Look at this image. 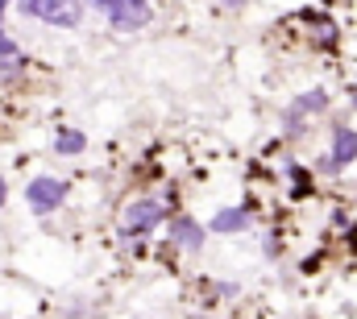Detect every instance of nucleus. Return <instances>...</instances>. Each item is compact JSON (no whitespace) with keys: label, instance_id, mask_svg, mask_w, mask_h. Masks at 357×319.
Here are the masks:
<instances>
[{"label":"nucleus","instance_id":"nucleus-14","mask_svg":"<svg viewBox=\"0 0 357 319\" xmlns=\"http://www.w3.org/2000/svg\"><path fill=\"white\" fill-rule=\"evenodd\" d=\"M250 0H220V8H229V13H237V8H245Z\"/></svg>","mask_w":357,"mask_h":319},{"label":"nucleus","instance_id":"nucleus-7","mask_svg":"<svg viewBox=\"0 0 357 319\" xmlns=\"http://www.w3.org/2000/svg\"><path fill=\"white\" fill-rule=\"evenodd\" d=\"M204 237H208V228L195 216H187V212H178L175 220H171V228H167V240L175 249H183V253H199L204 249Z\"/></svg>","mask_w":357,"mask_h":319},{"label":"nucleus","instance_id":"nucleus-1","mask_svg":"<svg viewBox=\"0 0 357 319\" xmlns=\"http://www.w3.org/2000/svg\"><path fill=\"white\" fill-rule=\"evenodd\" d=\"M88 4L108 21V29H116V33H137V29H146L154 21L150 0H88Z\"/></svg>","mask_w":357,"mask_h":319},{"label":"nucleus","instance_id":"nucleus-15","mask_svg":"<svg viewBox=\"0 0 357 319\" xmlns=\"http://www.w3.org/2000/svg\"><path fill=\"white\" fill-rule=\"evenodd\" d=\"M4 199H8V182H4V174H0V208H4Z\"/></svg>","mask_w":357,"mask_h":319},{"label":"nucleus","instance_id":"nucleus-4","mask_svg":"<svg viewBox=\"0 0 357 319\" xmlns=\"http://www.w3.org/2000/svg\"><path fill=\"white\" fill-rule=\"evenodd\" d=\"M171 208L162 203V199H133L125 212H121V237H146V233H154L158 224H162V216H167Z\"/></svg>","mask_w":357,"mask_h":319},{"label":"nucleus","instance_id":"nucleus-16","mask_svg":"<svg viewBox=\"0 0 357 319\" xmlns=\"http://www.w3.org/2000/svg\"><path fill=\"white\" fill-rule=\"evenodd\" d=\"M349 100H354V112H357V83H349Z\"/></svg>","mask_w":357,"mask_h":319},{"label":"nucleus","instance_id":"nucleus-10","mask_svg":"<svg viewBox=\"0 0 357 319\" xmlns=\"http://www.w3.org/2000/svg\"><path fill=\"white\" fill-rule=\"evenodd\" d=\"M84 150H88V133H79V129H59V133H54V154L79 158Z\"/></svg>","mask_w":357,"mask_h":319},{"label":"nucleus","instance_id":"nucleus-11","mask_svg":"<svg viewBox=\"0 0 357 319\" xmlns=\"http://www.w3.org/2000/svg\"><path fill=\"white\" fill-rule=\"evenodd\" d=\"M21 71H25V59H21V50H17V54H4V59H0V83L17 79Z\"/></svg>","mask_w":357,"mask_h":319},{"label":"nucleus","instance_id":"nucleus-17","mask_svg":"<svg viewBox=\"0 0 357 319\" xmlns=\"http://www.w3.org/2000/svg\"><path fill=\"white\" fill-rule=\"evenodd\" d=\"M328 4H333V0H328Z\"/></svg>","mask_w":357,"mask_h":319},{"label":"nucleus","instance_id":"nucleus-9","mask_svg":"<svg viewBox=\"0 0 357 319\" xmlns=\"http://www.w3.org/2000/svg\"><path fill=\"white\" fill-rule=\"evenodd\" d=\"M303 21L312 25V33H307V42H312V46L328 50V46H337V42H341V29H337V21H333L328 13H303Z\"/></svg>","mask_w":357,"mask_h":319},{"label":"nucleus","instance_id":"nucleus-8","mask_svg":"<svg viewBox=\"0 0 357 319\" xmlns=\"http://www.w3.org/2000/svg\"><path fill=\"white\" fill-rule=\"evenodd\" d=\"M208 228L220 233V237H229V233H250V228H254V212H250V208H220Z\"/></svg>","mask_w":357,"mask_h":319},{"label":"nucleus","instance_id":"nucleus-6","mask_svg":"<svg viewBox=\"0 0 357 319\" xmlns=\"http://www.w3.org/2000/svg\"><path fill=\"white\" fill-rule=\"evenodd\" d=\"M354 162H357V133L345 120H337V125L328 129V158L320 162V170H324V174H341V170H349Z\"/></svg>","mask_w":357,"mask_h":319},{"label":"nucleus","instance_id":"nucleus-12","mask_svg":"<svg viewBox=\"0 0 357 319\" xmlns=\"http://www.w3.org/2000/svg\"><path fill=\"white\" fill-rule=\"evenodd\" d=\"M287 178H291V191H295V195H307V191H312V182H307V170H303V166H287Z\"/></svg>","mask_w":357,"mask_h":319},{"label":"nucleus","instance_id":"nucleus-5","mask_svg":"<svg viewBox=\"0 0 357 319\" xmlns=\"http://www.w3.org/2000/svg\"><path fill=\"white\" fill-rule=\"evenodd\" d=\"M25 203H29L33 216H50L67 203V182L54 178V174H38V178L25 182Z\"/></svg>","mask_w":357,"mask_h":319},{"label":"nucleus","instance_id":"nucleus-3","mask_svg":"<svg viewBox=\"0 0 357 319\" xmlns=\"http://www.w3.org/2000/svg\"><path fill=\"white\" fill-rule=\"evenodd\" d=\"M328 112V91L324 87H307V91H299L287 108H282V133L287 137H299L303 129H307V120L312 116H324Z\"/></svg>","mask_w":357,"mask_h":319},{"label":"nucleus","instance_id":"nucleus-2","mask_svg":"<svg viewBox=\"0 0 357 319\" xmlns=\"http://www.w3.org/2000/svg\"><path fill=\"white\" fill-rule=\"evenodd\" d=\"M13 4H17V13L46 21L54 29H75L88 13V0H13Z\"/></svg>","mask_w":357,"mask_h":319},{"label":"nucleus","instance_id":"nucleus-13","mask_svg":"<svg viewBox=\"0 0 357 319\" xmlns=\"http://www.w3.org/2000/svg\"><path fill=\"white\" fill-rule=\"evenodd\" d=\"M8 4H13V0H0V59H4V54H17V42L4 33V13H8Z\"/></svg>","mask_w":357,"mask_h":319}]
</instances>
